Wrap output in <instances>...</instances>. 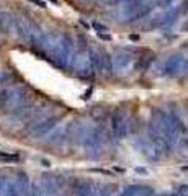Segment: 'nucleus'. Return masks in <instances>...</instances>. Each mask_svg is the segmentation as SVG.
Here are the masks:
<instances>
[{
  "mask_svg": "<svg viewBox=\"0 0 188 196\" xmlns=\"http://www.w3.org/2000/svg\"><path fill=\"white\" fill-rule=\"evenodd\" d=\"M110 128H111V134L116 139H124L129 133V119L126 111L123 110H116L113 111L111 118H110Z\"/></svg>",
  "mask_w": 188,
  "mask_h": 196,
  "instance_id": "obj_3",
  "label": "nucleus"
},
{
  "mask_svg": "<svg viewBox=\"0 0 188 196\" xmlns=\"http://www.w3.org/2000/svg\"><path fill=\"white\" fill-rule=\"evenodd\" d=\"M17 186L20 190V194L21 196H28V191H30V178L25 172H18L17 173Z\"/></svg>",
  "mask_w": 188,
  "mask_h": 196,
  "instance_id": "obj_8",
  "label": "nucleus"
},
{
  "mask_svg": "<svg viewBox=\"0 0 188 196\" xmlns=\"http://www.w3.org/2000/svg\"><path fill=\"white\" fill-rule=\"evenodd\" d=\"M177 146H178V150H180V154L188 157V137H180L178 142H177Z\"/></svg>",
  "mask_w": 188,
  "mask_h": 196,
  "instance_id": "obj_11",
  "label": "nucleus"
},
{
  "mask_svg": "<svg viewBox=\"0 0 188 196\" xmlns=\"http://www.w3.org/2000/svg\"><path fill=\"white\" fill-rule=\"evenodd\" d=\"M2 191L3 196H21L15 180H5V178L0 180V193Z\"/></svg>",
  "mask_w": 188,
  "mask_h": 196,
  "instance_id": "obj_6",
  "label": "nucleus"
},
{
  "mask_svg": "<svg viewBox=\"0 0 188 196\" xmlns=\"http://www.w3.org/2000/svg\"><path fill=\"white\" fill-rule=\"evenodd\" d=\"M61 121L59 116L56 114H49L48 118L41 119L39 123H36V124H33L31 128H28V133H30L31 137H34V139H39V137H44L48 136L51 131L57 126V123Z\"/></svg>",
  "mask_w": 188,
  "mask_h": 196,
  "instance_id": "obj_4",
  "label": "nucleus"
},
{
  "mask_svg": "<svg viewBox=\"0 0 188 196\" xmlns=\"http://www.w3.org/2000/svg\"><path fill=\"white\" fill-rule=\"evenodd\" d=\"M155 191L150 186H144V185H131L123 190L119 196H154Z\"/></svg>",
  "mask_w": 188,
  "mask_h": 196,
  "instance_id": "obj_5",
  "label": "nucleus"
},
{
  "mask_svg": "<svg viewBox=\"0 0 188 196\" xmlns=\"http://www.w3.org/2000/svg\"><path fill=\"white\" fill-rule=\"evenodd\" d=\"M66 137H67V128H62V129H57L56 133H53L49 136L48 142L51 144V146H59V144H62L66 141Z\"/></svg>",
  "mask_w": 188,
  "mask_h": 196,
  "instance_id": "obj_10",
  "label": "nucleus"
},
{
  "mask_svg": "<svg viewBox=\"0 0 188 196\" xmlns=\"http://www.w3.org/2000/svg\"><path fill=\"white\" fill-rule=\"evenodd\" d=\"M39 186L43 196H62V193L66 191V180L62 175L43 173Z\"/></svg>",
  "mask_w": 188,
  "mask_h": 196,
  "instance_id": "obj_2",
  "label": "nucleus"
},
{
  "mask_svg": "<svg viewBox=\"0 0 188 196\" xmlns=\"http://www.w3.org/2000/svg\"><path fill=\"white\" fill-rule=\"evenodd\" d=\"M182 69V59L180 57H172V59L164 65V72L167 75H175Z\"/></svg>",
  "mask_w": 188,
  "mask_h": 196,
  "instance_id": "obj_9",
  "label": "nucleus"
},
{
  "mask_svg": "<svg viewBox=\"0 0 188 196\" xmlns=\"http://www.w3.org/2000/svg\"><path fill=\"white\" fill-rule=\"evenodd\" d=\"M79 139L82 142V147L85 150V154L90 158H100L103 155L105 150V142H106V134L103 133L102 128L95 126H80L79 128Z\"/></svg>",
  "mask_w": 188,
  "mask_h": 196,
  "instance_id": "obj_1",
  "label": "nucleus"
},
{
  "mask_svg": "<svg viewBox=\"0 0 188 196\" xmlns=\"http://www.w3.org/2000/svg\"><path fill=\"white\" fill-rule=\"evenodd\" d=\"M93 191H95V183L93 181H79L75 186L74 196H93Z\"/></svg>",
  "mask_w": 188,
  "mask_h": 196,
  "instance_id": "obj_7",
  "label": "nucleus"
},
{
  "mask_svg": "<svg viewBox=\"0 0 188 196\" xmlns=\"http://www.w3.org/2000/svg\"><path fill=\"white\" fill-rule=\"evenodd\" d=\"M28 196H43L41 194V186L38 183H30V191H28Z\"/></svg>",
  "mask_w": 188,
  "mask_h": 196,
  "instance_id": "obj_13",
  "label": "nucleus"
},
{
  "mask_svg": "<svg viewBox=\"0 0 188 196\" xmlns=\"http://www.w3.org/2000/svg\"><path fill=\"white\" fill-rule=\"evenodd\" d=\"M93 172H97V173H105V175H113L111 172H108V170H100V168H93Z\"/></svg>",
  "mask_w": 188,
  "mask_h": 196,
  "instance_id": "obj_14",
  "label": "nucleus"
},
{
  "mask_svg": "<svg viewBox=\"0 0 188 196\" xmlns=\"http://www.w3.org/2000/svg\"><path fill=\"white\" fill-rule=\"evenodd\" d=\"M0 160H2V162H10V163H13V162H18L20 157H18L17 154H7V152H0Z\"/></svg>",
  "mask_w": 188,
  "mask_h": 196,
  "instance_id": "obj_12",
  "label": "nucleus"
}]
</instances>
